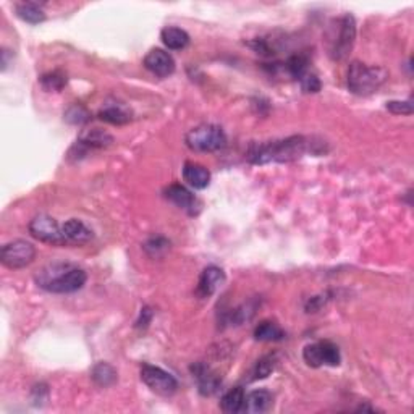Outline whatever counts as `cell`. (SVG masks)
<instances>
[{
	"label": "cell",
	"mask_w": 414,
	"mask_h": 414,
	"mask_svg": "<svg viewBox=\"0 0 414 414\" xmlns=\"http://www.w3.org/2000/svg\"><path fill=\"white\" fill-rule=\"evenodd\" d=\"M307 149H309V143L305 136H290L278 139V141L253 144L248 151V161L254 165L287 163L305 156Z\"/></svg>",
	"instance_id": "obj_1"
},
{
	"label": "cell",
	"mask_w": 414,
	"mask_h": 414,
	"mask_svg": "<svg viewBox=\"0 0 414 414\" xmlns=\"http://www.w3.org/2000/svg\"><path fill=\"white\" fill-rule=\"evenodd\" d=\"M35 280L37 287L49 293L65 295V293H75L84 287L88 276L83 269L69 262H54L42 267L36 273Z\"/></svg>",
	"instance_id": "obj_2"
},
{
	"label": "cell",
	"mask_w": 414,
	"mask_h": 414,
	"mask_svg": "<svg viewBox=\"0 0 414 414\" xmlns=\"http://www.w3.org/2000/svg\"><path fill=\"white\" fill-rule=\"evenodd\" d=\"M329 55L332 60L341 62L348 59L356 42V20L353 15L346 13L334 21L329 35Z\"/></svg>",
	"instance_id": "obj_3"
},
{
	"label": "cell",
	"mask_w": 414,
	"mask_h": 414,
	"mask_svg": "<svg viewBox=\"0 0 414 414\" xmlns=\"http://www.w3.org/2000/svg\"><path fill=\"white\" fill-rule=\"evenodd\" d=\"M388 73L380 66H368L361 62H351L348 69V89L353 94L369 96L385 83Z\"/></svg>",
	"instance_id": "obj_4"
},
{
	"label": "cell",
	"mask_w": 414,
	"mask_h": 414,
	"mask_svg": "<svg viewBox=\"0 0 414 414\" xmlns=\"http://www.w3.org/2000/svg\"><path fill=\"white\" fill-rule=\"evenodd\" d=\"M185 141H186V146L190 147L191 151L215 152L225 147V144H227V136H225L224 129L217 127V125L206 123L190 129L186 134Z\"/></svg>",
	"instance_id": "obj_5"
},
{
	"label": "cell",
	"mask_w": 414,
	"mask_h": 414,
	"mask_svg": "<svg viewBox=\"0 0 414 414\" xmlns=\"http://www.w3.org/2000/svg\"><path fill=\"white\" fill-rule=\"evenodd\" d=\"M36 248L26 240H15L2 246L0 261L8 269H23L35 261Z\"/></svg>",
	"instance_id": "obj_6"
},
{
	"label": "cell",
	"mask_w": 414,
	"mask_h": 414,
	"mask_svg": "<svg viewBox=\"0 0 414 414\" xmlns=\"http://www.w3.org/2000/svg\"><path fill=\"white\" fill-rule=\"evenodd\" d=\"M30 233L33 238L39 240L42 243L54 244V246H69L62 232V227L51 215L41 214L30 222Z\"/></svg>",
	"instance_id": "obj_7"
},
{
	"label": "cell",
	"mask_w": 414,
	"mask_h": 414,
	"mask_svg": "<svg viewBox=\"0 0 414 414\" xmlns=\"http://www.w3.org/2000/svg\"><path fill=\"white\" fill-rule=\"evenodd\" d=\"M141 380L147 385L152 392L162 397H170L177 392L178 382L170 372L163 370L162 368L151 364L141 366Z\"/></svg>",
	"instance_id": "obj_8"
},
{
	"label": "cell",
	"mask_w": 414,
	"mask_h": 414,
	"mask_svg": "<svg viewBox=\"0 0 414 414\" xmlns=\"http://www.w3.org/2000/svg\"><path fill=\"white\" fill-rule=\"evenodd\" d=\"M303 358L311 368H321V366H339L341 363V356L339 346L332 341H317V343L307 345L303 351Z\"/></svg>",
	"instance_id": "obj_9"
},
{
	"label": "cell",
	"mask_w": 414,
	"mask_h": 414,
	"mask_svg": "<svg viewBox=\"0 0 414 414\" xmlns=\"http://www.w3.org/2000/svg\"><path fill=\"white\" fill-rule=\"evenodd\" d=\"M144 66L159 78H167L175 71V60L163 49H151L144 57Z\"/></svg>",
	"instance_id": "obj_10"
},
{
	"label": "cell",
	"mask_w": 414,
	"mask_h": 414,
	"mask_svg": "<svg viewBox=\"0 0 414 414\" xmlns=\"http://www.w3.org/2000/svg\"><path fill=\"white\" fill-rule=\"evenodd\" d=\"M225 282V272L217 266H209L202 271L196 287V295L199 298L213 296Z\"/></svg>",
	"instance_id": "obj_11"
},
{
	"label": "cell",
	"mask_w": 414,
	"mask_h": 414,
	"mask_svg": "<svg viewBox=\"0 0 414 414\" xmlns=\"http://www.w3.org/2000/svg\"><path fill=\"white\" fill-rule=\"evenodd\" d=\"M165 197L172 204H175L178 209L186 210L190 215L197 214L199 210V202L195 197V195L183 185H170L165 190Z\"/></svg>",
	"instance_id": "obj_12"
},
{
	"label": "cell",
	"mask_w": 414,
	"mask_h": 414,
	"mask_svg": "<svg viewBox=\"0 0 414 414\" xmlns=\"http://www.w3.org/2000/svg\"><path fill=\"white\" fill-rule=\"evenodd\" d=\"M191 372L195 374V377L199 384V392L204 395V397H210L217 392L220 385H222V379L217 372H214L209 366L204 363H196L191 366Z\"/></svg>",
	"instance_id": "obj_13"
},
{
	"label": "cell",
	"mask_w": 414,
	"mask_h": 414,
	"mask_svg": "<svg viewBox=\"0 0 414 414\" xmlns=\"http://www.w3.org/2000/svg\"><path fill=\"white\" fill-rule=\"evenodd\" d=\"M273 406V397L267 390H254L244 397L243 411L248 414H262L271 411Z\"/></svg>",
	"instance_id": "obj_14"
},
{
	"label": "cell",
	"mask_w": 414,
	"mask_h": 414,
	"mask_svg": "<svg viewBox=\"0 0 414 414\" xmlns=\"http://www.w3.org/2000/svg\"><path fill=\"white\" fill-rule=\"evenodd\" d=\"M62 232L69 244H86L93 240V230L86 227L84 222H81L78 219H70L62 225Z\"/></svg>",
	"instance_id": "obj_15"
},
{
	"label": "cell",
	"mask_w": 414,
	"mask_h": 414,
	"mask_svg": "<svg viewBox=\"0 0 414 414\" xmlns=\"http://www.w3.org/2000/svg\"><path fill=\"white\" fill-rule=\"evenodd\" d=\"M183 180L195 190H204L210 183V172L201 163L186 162L183 165Z\"/></svg>",
	"instance_id": "obj_16"
},
{
	"label": "cell",
	"mask_w": 414,
	"mask_h": 414,
	"mask_svg": "<svg viewBox=\"0 0 414 414\" xmlns=\"http://www.w3.org/2000/svg\"><path fill=\"white\" fill-rule=\"evenodd\" d=\"M114 143V136L100 128H91L86 129L80 134L78 144L86 149L93 147V149H102V147H109L110 144Z\"/></svg>",
	"instance_id": "obj_17"
},
{
	"label": "cell",
	"mask_w": 414,
	"mask_h": 414,
	"mask_svg": "<svg viewBox=\"0 0 414 414\" xmlns=\"http://www.w3.org/2000/svg\"><path fill=\"white\" fill-rule=\"evenodd\" d=\"M161 39L163 46L170 51H183L190 44V35L185 30H181V28L175 26L163 28L161 33Z\"/></svg>",
	"instance_id": "obj_18"
},
{
	"label": "cell",
	"mask_w": 414,
	"mask_h": 414,
	"mask_svg": "<svg viewBox=\"0 0 414 414\" xmlns=\"http://www.w3.org/2000/svg\"><path fill=\"white\" fill-rule=\"evenodd\" d=\"M244 397H246V393H244L243 387H235L232 390H228V392L222 397V399H220V408H222L224 413H228V414L242 413Z\"/></svg>",
	"instance_id": "obj_19"
},
{
	"label": "cell",
	"mask_w": 414,
	"mask_h": 414,
	"mask_svg": "<svg viewBox=\"0 0 414 414\" xmlns=\"http://www.w3.org/2000/svg\"><path fill=\"white\" fill-rule=\"evenodd\" d=\"M18 18L23 21L30 23V25H39L46 20V13L42 8L35 2H21L15 7Z\"/></svg>",
	"instance_id": "obj_20"
},
{
	"label": "cell",
	"mask_w": 414,
	"mask_h": 414,
	"mask_svg": "<svg viewBox=\"0 0 414 414\" xmlns=\"http://www.w3.org/2000/svg\"><path fill=\"white\" fill-rule=\"evenodd\" d=\"M254 339L258 341H280L285 339V332L272 321H264L254 330Z\"/></svg>",
	"instance_id": "obj_21"
},
{
	"label": "cell",
	"mask_w": 414,
	"mask_h": 414,
	"mask_svg": "<svg viewBox=\"0 0 414 414\" xmlns=\"http://www.w3.org/2000/svg\"><path fill=\"white\" fill-rule=\"evenodd\" d=\"M91 377H93L94 384L99 385V387H110V385L117 382V370L107 363H99L93 368Z\"/></svg>",
	"instance_id": "obj_22"
},
{
	"label": "cell",
	"mask_w": 414,
	"mask_h": 414,
	"mask_svg": "<svg viewBox=\"0 0 414 414\" xmlns=\"http://www.w3.org/2000/svg\"><path fill=\"white\" fill-rule=\"evenodd\" d=\"M99 118L110 125H125L132 120V115L120 105H109V107L100 110Z\"/></svg>",
	"instance_id": "obj_23"
},
{
	"label": "cell",
	"mask_w": 414,
	"mask_h": 414,
	"mask_svg": "<svg viewBox=\"0 0 414 414\" xmlns=\"http://www.w3.org/2000/svg\"><path fill=\"white\" fill-rule=\"evenodd\" d=\"M66 75L60 70L49 71V73H44L41 76V86L46 91H62L66 86Z\"/></svg>",
	"instance_id": "obj_24"
},
{
	"label": "cell",
	"mask_w": 414,
	"mask_h": 414,
	"mask_svg": "<svg viewBox=\"0 0 414 414\" xmlns=\"http://www.w3.org/2000/svg\"><path fill=\"white\" fill-rule=\"evenodd\" d=\"M287 70L288 73H290L295 80H301L303 76L307 73V65H309V60H307V57L301 55V54H296V55H291L290 59L287 60Z\"/></svg>",
	"instance_id": "obj_25"
},
{
	"label": "cell",
	"mask_w": 414,
	"mask_h": 414,
	"mask_svg": "<svg viewBox=\"0 0 414 414\" xmlns=\"http://www.w3.org/2000/svg\"><path fill=\"white\" fill-rule=\"evenodd\" d=\"M276 364H277V356L276 354H267L261 358L256 363V368H254V380H259V379H266L269 377L273 372V369H276Z\"/></svg>",
	"instance_id": "obj_26"
},
{
	"label": "cell",
	"mask_w": 414,
	"mask_h": 414,
	"mask_svg": "<svg viewBox=\"0 0 414 414\" xmlns=\"http://www.w3.org/2000/svg\"><path fill=\"white\" fill-rule=\"evenodd\" d=\"M89 118H91L89 110L86 109L84 105H81V104L71 105V107L69 110H66V114H65V120H66V122H70V123H73V125L84 123V122H88Z\"/></svg>",
	"instance_id": "obj_27"
},
{
	"label": "cell",
	"mask_w": 414,
	"mask_h": 414,
	"mask_svg": "<svg viewBox=\"0 0 414 414\" xmlns=\"http://www.w3.org/2000/svg\"><path fill=\"white\" fill-rule=\"evenodd\" d=\"M168 248H170V242H167V240L162 237L151 238L146 244H144V249H146L149 256H152V258L162 256L163 253L168 251Z\"/></svg>",
	"instance_id": "obj_28"
},
{
	"label": "cell",
	"mask_w": 414,
	"mask_h": 414,
	"mask_svg": "<svg viewBox=\"0 0 414 414\" xmlns=\"http://www.w3.org/2000/svg\"><path fill=\"white\" fill-rule=\"evenodd\" d=\"M385 107H387L388 112H392L393 115H411L413 114L411 100H390Z\"/></svg>",
	"instance_id": "obj_29"
},
{
	"label": "cell",
	"mask_w": 414,
	"mask_h": 414,
	"mask_svg": "<svg viewBox=\"0 0 414 414\" xmlns=\"http://www.w3.org/2000/svg\"><path fill=\"white\" fill-rule=\"evenodd\" d=\"M300 83H301V88H303V91H305V93H319L321 88H322L319 78H317V76L312 75V73H306L300 80Z\"/></svg>",
	"instance_id": "obj_30"
},
{
	"label": "cell",
	"mask_w": 414,
	"mask_h": 414,
	"mask_svg": "<svg viewBox=\"0 0 414 414\" xmlns=\"http://www.w3.org/2000/svg\"><path fill=\"white\" fill-rule=\"evenodd\" d=\"M152 321V311L149 307H143L141 312H139V319L136 321L138 329H146L149 322Z\"/></svg>",
	"instance_id": "obj_31"
}]
</instances>
